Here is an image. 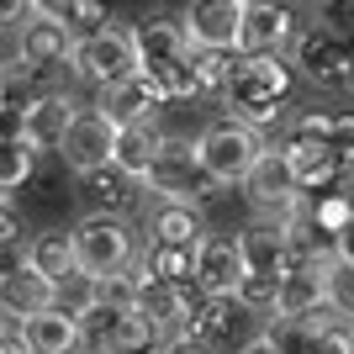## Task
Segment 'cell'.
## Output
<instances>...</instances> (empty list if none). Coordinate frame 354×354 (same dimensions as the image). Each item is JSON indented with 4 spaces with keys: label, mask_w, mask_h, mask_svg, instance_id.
I'll return each instance as SVG.
<instances>
[{
    "label": "cell",
    "mask_w": 354,
    "mask_h": 354,
    "mask_svg": "<svg viewBox=\"0 0 354 354\" xmlns=\"http://www.w3.org/2000/svg\"><path fill=\"white\" fill-rule=\"evenodd\" d=\"M323 286H328V307L354 317V259L344 254H328L323 259Z\"/></svg>",
    "instance_id": "cell-31"
},
{
    "label": "cell",
    "mask_w": 354,
    "mask_h": 354,
    "mask_svg": "<svg viewBox=\"0 0 354 354\" xmlns=\"http://www.w3.org/2000/svg\"><path fill=\"white\" fill-rule=\"evenodd\" d=\"M243 281V249L227 233H207L196 243V291L207 296H238Z\"/></svg>",
    "instance_id": "cell-14"
},
{
    "label": "cell",
    "mask_w": 354,
    "mask_h": 354,
    "mask_svg": "<svg viewBox=\"0 0 354 354\" xmlns=\"http://www.w3.org/2000/svg\"><path fill=\"white\" fill-rule=\"evenodd\" d=\"M0 106H6V80H0Z\"/></svg>",
    "instance_id": "cell-43"
},
{
    "label": "cell",
    "mask_w": 354,
    "mask_h": 354,
    "mask_svg": "<svg viewBox=\"0 0 354 354\" xmlns=\"http://www.w3.org/2000/svg\"><path fill=\"white\" fill-rule=\"evenodd\" d=\"M344 85H349V90H354V69H349V80H344Z\"/></svg>",
    "instance_id": "cell-45"
},
{
    "label": "cell",
    "mask_w": 354,
    "mask_h": 354,
    "mask_svg": "<svg viewBox=\"0 0 354 354\" xmlns=\"http://www.w3.org/2000/svg\"><path fill=\"white\" fill-rule=\"evenodd\" d=\"M143 270L175 286H196V243H148Z\"/></svg>",
    "instance_id": "cell-24"
},
{
    "label": "cell",
    "mask_w": 354,
    "mask_h": 354,
    "mask_svg": "<svg viewBox=\"0 0 354 354\" xmlns=\"http://www.w3.org/2000/svg\"><path fill=\"white\" fill-rule=\"evenodd\" d=\"M196 153H201V164L217 185H243L249 169L259 164V153H265V133L238 117H222L196 138Z\"/></svg>",
    "instance_id": "cell-4"
},
{
    "label": "cell",
    "mask_w": 354,
    "mask_h": 354,
    "mask_svg": "<svg viewBox=\"0 0 354 354\" xmlns=\"http://www.w3.org/2000/svg\"><path fill=\"white\" fill-rule=\"evenodd\" d=\"M80 106L69 101V95H59V90H48V95H32L27 106H21V138H27L37 153H59L64 133H69V122Z\"/></svg>",
    "instance_id": "cell-18"
},
{
    "label": "cell",
    "mask_w": 354,
    "mask_h": 354,
    "mask_svg": "<svg viewBox=\"0 0 354 354\" xmlns=\"http://www.w3.org/2000/svg\"><path fill=\"white\" fill-rule=\"evenodd\" d=\"M333 254H344V259H354V212H349V217H344L339 238H333Z\"/></svg>",
    "instance_id": "cell-38"
},
{
    "label": "cell",
    "mask_w": 354,
    "mask_h": 354,
    "mask_svg": "<svg viewBox=\"0 0 354 354\" xmlns=\"http://www.w3.org/2000/svg\"><path fill=\"white\" fill-rule=\"evenodd\" d=\"M138 281H143V259H133V265H122V270H106V275H95V301L117 307V312H133L138 307Z\"/></svg>",
    "instance_id": "cell-26"
},
{
    "label": "cell",
    "mask_w": 354,
    "mask_h": 354,
    "mask_svg": "<svg viewBox=\"0 0 354 354\" xmlns=\"http://www.w3.org/2000/svg\"><path fill=\"white\" fill-rule=\"evenodd\" d=\"M6 333H11V317H6V312H0V339H6Z\"/></svg>",
    "instance_id": "cell-42"
},
{
    "label": "cell",
    "mask_w": 354,
    "mask_h": 354,
    "mask_svg": "<svg viewBox=\"0 0 354 354\" xmlns=\"http://www.w3.org/2000/svg\"><path fill=\"white\" fill-rule=\"evenodd\" d=\"M27 259L43 270V275H53V281H59L64 270H74V238L64 233V227H53V233H37V238L27 243Z\"/></svg>",
    "instance_id": "cell-27"
},
{
    "label": "cell",
    "mask_w": 354,
    "mask_h": 354,
    "mask_svg": "<svg viewBox=\"0 0 354 354\" xmlns=\"http://www.w3.org/2000/svg\"><path fill=\"white\" fill-rule=\"evenodd\" d=\"M159 354H212V344L196 339V333H169V344H164Z\"/></svg>",
    "instance_id": "cell-36"
},
{
    "label": "cell",
    "mask_w": 354,
    "mask_h": 354,
    "mask_svg": "<svg viewBox=\"0 0 354 354\" xmlns=\"http://www.w3.org/2000/svg\"><path fill=\"white\" fill-rule=\"evenodd\" d=\"M64 21H69L74 37L101 32V27H106V0H69V6H64Z\"/></svg>",
    "instance_id": "cell-32"
},
{
    "label": "cell",
    "mask_w": 354,
    "mask_h": 354,
    "mask_svg": "<svg viewBox=\"0 0 354 354\" xmlns=\"http://www.w3.org/2000/svg\"><path fill=\"white\" fill-rule=\"evenodd\" d=\"M296 37V6L291 0H249L243 27H238V53H286Z\"/></svg>",
    "instance_id": "cell-12"
},
{
    "label": "cell",
    "mask_w": 354,
    "mask_h": 354,
    "mask_svg": "<svg viewBox=\"0 0 354 354\" xmlns=\"http://www.w3.org/2000/svg\"><path fill=\"white\" fill-rule=\"evenodd\" d=\"M16 32H21V37H16V59H27L32 69L69 64L74 43H80V37L69 32V21H64V16H43V11H32Z\"/></svg>",
    "instance_id": "cell-15"
},
{
    "label": "cell",
    "mask_w": 354,
    "mask_h": 354,
    "mask_svg": "<svg viewBox=\"0 0 354 354\" xmlns=\"http://www.w3.org/2000/svg\"><path fill=\"white\" fill-rule=\"evenodd\" d=\"M64 6L69 0H32V11H43V16H64Z\"/></svg>",
    "instance_id": "cell-41"
},
{
    "label": "cell",
    "mask_w": 354,
    "mask_h": 354,
    "mask_svg": "<svg viewBox=\"0 0 354 354\" xmlns=\"http://www.w3.org/2000/svg\"><path fill=\"white\" fill-rule=\"evenodd\" d=\"M291 64L312 85H344L349 69H354V37H344V32L328 27V21H307V27H296V37H291Z\"/></svg>",
    "instance_id": "cell-7"
},
{
    "label": "cell",
    "mask_w": 354,
    "mask_h": 354,
    "mask_svg": "<svg viewBox=\"0 0 354 354\" xmlns=\"http://www.w3.org/2000/svg\"><path fill=\"white\" fill-rule=\"evenodd\" d=\"M143 191L159 196V201H185V207H201V201H207L212 191H222V185L207 175V164H201L196 143H185V138H164L159 159L148 164V175H143Z\"/></svg>",
    "instance_id": "cell-3"
},
{
    "label": "cell",
    "mask_w": 354,
    "mask_h": 354,
    "mask_svg": "<svg viewBox=\"0 0 354 354\" xmlns=\"http://www.w3.org/2000/svg\"><path fill=\"white\" fill-rule=\"evenodd\" d=\"M243 6H249V0H243Z\"/></svg>",
    "instance_id": "cell-46"
},
{
    "label": "cell",
    "mask_w": 354,
    "mask_h": 354,
    "mask_svg": "<svg viewBox=\"0 0 354 354\" xmlns=\"http://www.w3.org/2000/svg\"><path fill=\"white\" fill-rule=\"evenodd\" d=\"M323 307H328L323 259L296 254L291 265L281 270V286H275V312H270V317H286V323H312Z\"/></svg>",
    "instance_id": "cell-10"
},
{
    "label": "cell",
    "mask_w": 354,
    "mask_h": 354,
    "mask_svg": "<svg viewBox=\"0 0 354 354\" xmlns=\"http://www.w3.org/2000/svg\"><path fill=\"white\" fill-rule=\"evenodd\" d=\"M307 354H354V317L323 307L312 317V339H307Z\"/></svg>",
    "instance_id": "cell-25"
},
{
    "label": "cell",
    "mask_w": 354,
    "mask_h": 354,
    "mask_svg": "<svg viewBox=\"0 0 354 354\" xmlns=\"http://www.w3.org/2000/svg\"><path fill=\"white\" fill-rule=\"evenodd\" d=\"M328 133H333V148H339V164H344V175H354V117H349V111L328 117Z\"/></svg>",
    "instance_id": "cell-33"
},
{
    "label": "cell",
    "mask_w": 354,
    "mask_h": 354,
    "mask_svg": "<svg viewBox=\"0 0 354 354\" xmlns=\"http://www.w3.org/2000/svg\"><path fill=\"white\" fill-rule=\"evenodd\" d=\"M281 153H286V164L296 169V180H301L307 191H323V185H339L344 180V164H339V148H333V133H328V117L291 122V133L281 138Z\"/></svg>",
    "instance_id": "cell-6"
},
{
    "label": "cell",
    "mask_w": 354,
    "mask_h": 354,
    "mask_svg": "<svg viewBox=\"0 0 354 354\" xmlns=\"http://www.w3.org/2000/svg\"><path fill=\"white\" fill-rule=\"evenodd\" d=\"M148 227H153V243H201L207 238L201 207H185V201H159Z\"/></svg>",
    "instance_id": "cell-23"
},
{
    "label": "cell",
    "mask_w": 354,
    "mask_h": 354,
    "mask_svg": "<svg viewBox=\"0 0 354 354\" xmlns=\"http://www.w3.org/2000/svg\"><path fill=\"white\" fill-rule=\"evenodd\" d=\"M180 21H185L191 48H238L243 0H185Z\"/></svg>",
    "instance_id": "cell-13"
},
{
    "label": "cell",
    "mask_w": 354,
    "mask_h": 354,
    "mask_svg": "<svg viewBox=\"0 0 354 354\" xmlns=\"http://www.w3.org/2000/svg\"><path fill=\"white\" fill-rule=\"evenodd\" d=\"M48 307H53V275H43L32 259L0 275V312H6V317H16V323H21V317L48 312Z\"/></svg>",
    "instance_id": "cell-19"
},
{
    "label": "cell",
    "mask_w": 354,
    "mask_h": 354,
    "mask_svg": "<svg viewBox=\"0 0 354 354\" xmlns=\"http://www.w3.org/2000/svg\"><path fill=\"white\" fill-rule=\"evenodd\" d=\"M317 21H328L344 37H354V0H317Z\"/></svg>",
    "instance_id": "cell-34"
},
{
    "label": "cell",
    "mask_w": 354,
    "mask_h": 354,
    "mask_svg": "<svg viewBox=\"0 0 354 354\" xmlns=\"http://www.w3.org/2000/svg\"><path fill=\"white\" fill-rule=\"evenodd\" d=\"M143 180H133L117 164H101V169H85L80 175V196L90 201V212H127Z\"/></svg>",
    "instance_id": "cell-21"
},
{
    "label": "cell",
    "mask_w": 354,
    "mask_h": 354,
    "mask_svg": "<svg viewBox=\"0 0 354 354\" xmlns=\"http://www.w3.org/2000/svg\"><path fill=\"white\" fill-rule=\"evenodd\" d=\"M111 148H117V122L106 117L101 106H80L69 122V133H64L59 153L64 164H69L74 175H85V169H101V164H111Z\"/></svg>",
    "instance_id": "cell-11"
},
{
    "label": "cell",
    "mask_w": 354,
    "mask_h": 354,
    "mask_svg": "<svg viewBox=\"0 0 354 354\" xmlns=\"http://www.w3.org/2000/svg\"><path fill=\"white\" fill-rule=\"evenodd\" d=\"M238 249H243V270H259V275H281L286 265L296 259V238L286 222L259 217L238 233Z\"/></svg>",
    "instance_id": "cell-17"
},
{
    "label": "cell",
    "mask_w": 354,
    "mask_h": 354,
    "mask_svg": "<svg viewBox=\"0 0 354 354\" xmlns=\"http://www.w3.org/2000/svg\"><path fill=\"white\" fill-rule=\"evenodd\" d=\"M238 354H286V349H281L275 339H270V333H259V339H249V344H243Z\"/></svg>",
    "instance_id": "cell-39"
},
{
    "label": "cell",
    "mask_w": 354,
    "mask_h": 354,
    "mask_svg": "<svg viewBox=\"0 0 354 354\" xmlns=\"http://www.w3.org/2000/svg\"><path fill=\"white\" fill-rule=\"evenodd\" d=\"M233 59H238V48H191V69H196L201 95H222L227 74H233Z\"/></svg>",
    "instance_id": "cell-30"
},
{
    "label": "cell",
    "mask_w": 354,
    "mask_h": 354,
    "mask_svg": "<svg viewBox=\"0 0 354 354\" xmlns=\"http://www.w3.org/2000/svg\"><path fill=\"white\" fill-rule=\"evenodd\" d=\"M69 64L85 74L90 85H111V80H127L138 74V37L133 27H101V32H85L80 43H74Z\"/></svg>",
    "instance_id": "cell-8"
},
{
    "label": "cell",
    "mask_w": 354,
    "mask_h": 354,
    "mask_svg": "<svg viewBox=\"0 0 354 354\" xmlns=\"http://www.w3.org/2000/svg\"><path fill=\"white\" fill-rule=\"evenodd\" d=\"M164 148V133L153 127V122H127V127H117V148H111V164L117 169H127L133 180L148 175V164L159 159Z\"/></svg>",
    "instance_id": "cell-22"
},
{
    "label": "cell",
    "mask_w": 354,
    "mask_h": 354,
    "mask_svg": "<svg viewBox=\"0 0 354 354\" xmlns=\"http://www.w3.org/2000/svg\"><path fill=\"white\" fill-rule=\"evenodd\" d=\"M69 238H74V265L90 270V275L133 265V222H127V212H85L69 227Z\"/></svg>",
    "instance_id": "cell-5"
},
{
    "label": "cell",
    "mask_w": 354,
    "mask_h": 354,
    "mask_svg": "<svg viewBox=\"0 0 354 354\" xmlns=\"http://www.w3.org/2000/svg\"><path fill=\"white\" fill-rule=\"evenodd\" d=\"M6 243H21V217H16L11 201L0 196V249H6Z\"/></svg>",
    "instance_id": "cell-37"
},
{
    "label": "cell",
    "mask_w": 354,
    "mask_h": 354,
    "mask_svg": "<svg viewBox=\"0 0 354 354\" xmlns=\"http://www.w3.org/2000/svg\"><path fill=\"white\" fill-rule=\"evenodd\" d=\"M32 16V0H0V32H16Z\"/></svg>",
    "instance_id": "cell-35"
},
{
    "label": "cell",
    "mask_w": 354,
    "mask_h": 354,
    "mask_svg": "<svg viewBox=\"0 0 354 354\" xmlns=\"http://www.w3.org/2000/svg\"><path fill=\"white\" fill-rule=\"evenodd\" d=\"M32 159H37V148H32L21 133L0 138V196L21 191V185L32 180Z\"/></svg>",
    "instance_id": "cell-28"
},
{
    "label": "cell",
    "mask_w": 354,
    "mask_h": 354,
    "mask_svg": "<svg viewBox=\"0 0 354 354\" xmlns=\"http://www.w3.org/2000/svg\"><path fill=\"white\" fill-rule=\"evenodd\" d=\"M243 191H249V201H254V212H259V217L291 222L296 207H301V196H307V185L296 180V169L286 164L281 148H265V153H259V164L249 169V180H243Z\"/></svg>",
    "instance_id": "cell-9"
},
{
    "label": "cell",
    "mask_w": 354,
    "mask_h": 354,
    "mask_svg": "<svg viewBox=\"0 0 354 354\" xmlns=\"http://www.w3.org/2000/svg\"><path fill=\"white\" fill-rule=\"evenodd\" d=\"M16 333H21V344H27L32 354H74V344H80V317H69V312H59V307H48V312L21 317V323H16Z\"/></svg>",
    "instance_id": "cell-20"
},
{
    "label": "cell",
    "mask_w": 354,
    "mask_h": 354,
    "mask_svg": "<svg viewBox=\"0 0 354 354\" xmlns=\"http://www.w3.org/2000/svg\"><path fill=\"white\" fill-rule=\"evenodd\" d=\"M53 307L69 312V317H85L90 307H95V275L90 270H64L59 281H53Z\"/></svg>",
    "instance_id": "cell-29"
},
{
    "label": "cell",
    "mask_w": 354,
    "mask_h": 354,
    "mask_svg": "<svg viewBox=\"0 0 354 354\" xmlns=\"http://www.w3.org/2000/svg\"><path fill=\"white\" fill-rule=\"evenodd\" d=\"M133 37H138V64H143V74L159 80L164 101H191V95H201L196 69H191V37H185V21H180V16L148 11V16L133 21Z\"/></svg>",
    "instance_id": "cell-2"
},
{
    "label": "cell",
    "mask_w": 354,
    "mask_h": 354,
    "mask_svg": "<svg viewBox=\"0 0 354 354\" xmlns=\"http://www.w3.org/2000/svg\"><path fill=\"white\" fill-rule=\"evenodd\" d=\"M159 106H169L164 101V90H159V80L153 74H127V80H111V85H101V111L117 127H127V122H153V111Z\"/></svg>",
    "instance_id": "cell-16"
},
{
    "label": "cell",
    "mask_w": 354,
    "mask_h": 354,
    "mask_svg": "<svg viewBox=\"0 0 354 354\" xmlns=\"http://www.w3.org/2000/svg\"><path fill=\"white\" fill-rule=\"evenodd\" d=\"M291 6H317V0H291Z\"/></svg>",
    "instance_id": "cell-44"
},
{
    "label": "cell",
    "mask_w": 354,
    "mask_h": 354,
    "mask_svg": "<svg viewBox=\"0 0 354 354\" xmlns=\"http://www.w3.org/2000/svg\"><path fill=\"white\" fill-rule=\"evenodd\" d=\"M0 354H32V349L21 344V333H6V339H0Z\"/></svg>",
    "instance_id": "cell-40"
},
{
    "label": "cell",
    "mask_w": 354,
    "mask_h": 354,
    "mask_svg": "<svg viewBox=\"0 0 354 354\" xmlns=\"http://www.w3.org/2000/svg\"><path fill=\"white\" fill-rule=\"evenodd\" d=\"M286 101H291V64L281 53H238L233 74L222 85L227 117H238V122H249V127L265 133L270 122L286 111Z\"/></svg>",
    "instance_id": "cell-1"
}]
</instances>
